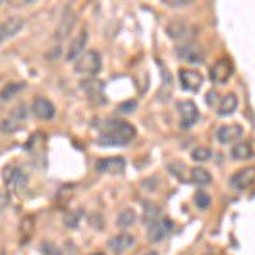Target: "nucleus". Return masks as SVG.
Listing matches in <instances>:
<instances>
[{"label":"nucleus","instance_id":"f257e3e1","mask_svg":"<svg viewBox=\"0 0 255 255\" xmlns=\"http://www.w3.org/2000/svg\"><path fill=\"white\" fill-rule=\"evenodd\" d=\"M177 56H179L180 60L187 61V63H201V61L204 60V51L203 48L199 46L197 43H191V41H187V43H182L179 44L175 49Z\"/></svg>","mask_w":255,"mask_h":255},{"label":"nucleus","instance_id":"f03ea898","mask_svg":"<svg viewBox=\"0 0 255 255\" xmlns=\"http://www.w3.org/2000/svg\"><path fill=\"white\" fill-rule=\"evenodd\" d=\"M177 111L180 116V128L182 129H189L196 125L197 118H199V111H197L196 104L192 101H180L177 102Z\"/></svg>","mask_w":255,"mask_h":255},{"label":"nucleus","instance_id":"7ed1b4c3","mask_svg":"<svg viewBox=\"0 0 255 255\" xmlns=\"http://www.w3.org/2000/svg\"><path fill=\"white\" fill-rule=\"evenodd\" d=\"M255 184V167H245L240 168L230 177V186L235 191H247Z\"/></svg>","mask_w":255,"mask_h":255},{"label":"nucleus","instance_id":"20e7f679","mask_svg":"<svg viewBox=\"0 0 255 255\" xmlns=\"http://www.w3.org/2000/svg\"><path fill=\"white\" fill-rule=\"evenodd\" d=\"M75 70L82 73H97L101 70V56L97 51H85L77 58Z\"/></svg>","mask_w":255,"mask_h":255},{"label":"nucleus","instance_id":"39448f33","mask_svg":"<svg viewBox=\"0 0 255 255\" xmlns=\"http://www.w3.org/2000/svg\"><path fill=\"white\" fill-rule=\"evenodd\" d=\"M172 230V221L168 218H158V220L151 221L148 225V232H146V237L150 242H162Z\"/></svg>","mask_w":255,"mask_h":255},{"label":"nucleus","instance_id":"423d86ee","mask_svg":"<svg viewBox=\"0 0 255 255\" xmlns=\"http://www.w3.org/2000/svg\"><path fill=\"white\" fill-rule=\"evenodd\" d=\"M125 158L121 157H109V158H101L96 162V170L101 174H111V175H118L121 172H125Z\"/></svg>","mask_w":255,"mask_h":255},{"label":"nucleus","instance_id":"0eeeda50","mask_svg":"<svg viewBox=\"0 0 255 255\" xmlns=\"http://www.w3.org/2000/svg\"><path fill=\"white\" fill-rule=\"evenodd\" d=\"M106 131H108V133L116 134V136L123 138V139H126V141H131V139L134 138V134H136V129H134L129 123L118 121V119H111V121H108V125H106Z\"/></svg>","mask_w":255,"mask_h":255},{"label":"nucleus","instance_id":"6e6552de","mask_svg":"<svg viewBox=\"0 0 255 255\" xmlns=\"http://www.w3.org/2000/svg\"><path fill=\"white\" fill-rule=\"evenodd\" d=\"M232 75H233V65L228 58H221L213 65L211 79L213 82H216V84H226Z\"/></svg>","mask_w":255,"mask_h":255},{"label":"nucleus","instance_id":"1a4fd4ad","mask_svg":"<svg viewBox=\"0 0 255 255\" xmlns=\"http://www.w3.org/2000/svg\"><path fill=\"white\" fill-rule=\"evenodd\" d=\"M167 34L175 41H186L187 43L196 34V31L182 20H174L167 26Z\"/></svg>","mask_w":255,"mask_h":255},{"label":"nucleus","instance_id":"9d476101","mask_svg":"<svg viewBox=\"0 0 255 255\" xmlns=\"http://www.w3.org/2000/svg\"><path fill=\"white\" fill-rule=\"evenodd\" d=\"M31 111H32V114H34L36 118L43 119V121L53 119V118H55V113H56L55 106H53L46 97H36L34 101H32Z\"/></svg>","mask_w":255,"mask_h":255},{"label":"nucleus","instance_id":"9b49d317","mask_svg":"<svg viewBox=\"0 0 255 255\" xmlns=\"http://www.w3.org/2000/svg\"><path fill=\"white\" fill-rule=\"evenodd\" d=\"M179 79L180 84H182V89L187 90V92H197L201 84H203V77L196 70H180Z\"/></svg>","mask_w":255,"mask_h":255},{"label":"nucleus","instance_id":"f8f14e48","mask_svg":"<svg viewBox=\"0 0 255 255\" xmlns=\"http://www.w3.org/2000/svg\"><path fill=\"white\" fill-rule=\"evenodd\" d=\"M5 182L9 189H14V191H20V189L26 187L27 184V175L20 170L19 167H9L5 170Z\"/></svg>","mask_w":255,"mask_h":255},{"label":"nucleus","instance_id":"ddd939ff","mask_svg":"<svg viewBox=\"0 0 255 255\" xmlns=\"http://www.w3.org/2000/svg\"><path fill=\"white\" fill-rule=\"evenodd\" d=\"M242 134H244V128L240 125H226L218 129L216 138L220 143L226 145V143H232V141H235V139L242 138Z\"/></svg>","mask_w":255,"mask_h":255},{"label":"nucleus","instance_id":"4468645a","mask_svg":"<svg viewBox=\"0 0 255 255\" xmlns=\"http://www.w3.org/2000/svg\"><path fill=\"white\" fill-rule=\"evenodd\" d=\"M24 27V22L17 17H10L0 22V44L5 43L10 36H15Z\"/></svg>","mask_w":255,"mask_h":255},{"label":"nucleus","instance_id":"2eb2a0df","mask_svg":"<svg viewBox=\"0 0 255 255\" xmlns=\"http://www.w3.org/2000/svg\"><path fill=\"white\" fill-rule=\"evenodd\" d=\"M133 245H134V237L129 235V233H119V235L111 238L109 244H108V247L114 254L126 252V250H129Z\"/></svg>","mask_w":255,"mask_h":255},{"label":"nucleus","instance_id":"dca6fc26","mask_svg":"<svg viewBox=\"0 0 255 255\" xmlns=\"http://www.w3.org/2000/svg\"><path fill=\"white\" fill-rule=\"evenodd\" d=\"M85 44H87V31H82L80 34L77 36L72 43H70V46L67 49V56H65V58H67L68 61H75L82 55Z\"/></svg>","mask_w":255,"mask_h":255},{"label":"nucleus","instance_id":"f3484780","mask_svg":"<svg viewBox=\"0 0 255 255\" xmlns=\"http://www.w3.org/2000/svg\"><path fill=\"white\" fill-rule=\"evenodd\" d=\"M238 108V99L235 94H226L221 99V104L218 108V116H232Z\"/></svg>","mask_w":255,"mask_h":255},{"label":"nucleus","instance_id":"a211bd4d","mask_svg":"<svg viewBox=\"0 0 255 255\" xmlns=\"http://www.w3.org/2000/svg\"><path fill=\"white\" fill-rule=\"evenodd\" d=\"M138 220V216H136V213L133 211V209H129V208H126V209H123L121 213L118 215L116 218V225L119 226V228H129V226H133L134 225V221Z\"/></svg>","mask_w":255,"mask_h":255},{"label":"nucleus","instance_id":"6ab92c4d","mask_svg":"<svg viewBox=\"0 0 255 255\" xmlns=\"http://www.w3.org/2000/svg\"><path fill=\"white\" fill-rule=\"evenodd\" d=\"M252 155H254L252 146H250V143H247V141L237 143V145L232 148V158L233 160H249Z\"/></svg>","mask_w":255,"mask_h":255},{"label":"nucleus","instance_id":"aec40b11","mask_svg":"<svg viewBox=\"0 0 255 255\" xmlns=\"http://www.w3.org/2000/svg\"><path fill=\"white\" fill-rule=\"evenodd\" d=\"M22 89H24L22 82H10V84H5L3 89L0 90V101H10V99L17 96Z\"/></svg>","mask_w":255,"mask_h":255},{"label":"nucleus","instance_id":"412c9836","mask_svg":"<svg viewBox=\"0 0 255 255\" xmlns=\"http://www.w3.org/2000/svg\"><path fill=\"white\" fill-rule=\"evenodd\" d=\"M191 177H192V182L197 184V186H208V184H211V180H213L211 174H209L206 168H203V167L192 168Z\"/></svg>","mask_w":255,"mask_h":255},{"label":"nucleus","instance_id":"4be33fe9","mask_svg":"<svg viewBox=\"0 0 255 255\" xmlns=\"http://www.w3.org/2000/svg\"><path fill=\"white\" fill-rule=\"evenodd\" d=\"M97 143L101 146H123V145H126V143H129V141H126V139L119 138V136H116V134H113V133L104 131V133L101 134V138L97 139Z\"/></svg>","mask_w":255,"mask_h":255},{"label":"nucleus","instance_id":"5701e85b","mask_svg":"<svg viewBox=\"0 0 255 255\" xmlns=\"http://www.w3.org/2000/svg\"><path fill=\"white\" fill-rule=\"evenodd\" d=\"M194 206L197 209H209V206H211V196L208 194L206 191H197L194 194Z\"/></svg>","mask_w":255,"mask_h":255},{"label":"nucleus","instance_id":"b1692460","mask_svg":"<svg viewBox=\"0 0 255 255\" xmlns=\"http://www.w3.org/2000/svg\"><path fill=\"white\" fill-rule=\"evenodd\" d=\"M143 216H145V220L146 221H155V220H158L160 218V209H158V206H155L153 203H145L143 204Z\"/></svg>","mask_w":255,"mask_h":255},{"label":"nucleus","instance_id":"393cba45","mask_svg":"<svg viewBox=\"0 0 255 255\" xmlns=\"http://www.w3.org/2000/svg\"><path fill=\"white\" fill-rule=\"evenodd\" d=\"M191 157L194 162H206V160L211 158V151H209V148L199 146V148H196V150H192Z\"/></svg>","mask_w":255,"mask_h":255},{"label":"nucleus","instance_id":"a878e982","mask_svg":"<svg viewBox=\"0 0 255 255\" xmlns=\"http://www.w3.org/2000/svg\"><path fill=\"white\" fill-rule=\"evenodd\" d=\"M136 102L134 101H128V102H123L121 106L118 108V111L119 113H125V114H129V113H133L134 109H136Z\"/></svg>","mask_w":255,"mask_h":255},{"label":"nucleus","instance_id":"bb28decb","mask_svg":"<svg viewBox=\"0 0 255 255\" xmlns=\"http://www.w3.org/2000/svg\"><path fill=\"white\" fill-rule=\"evenodd\" d=\"M167 5H170V7H184V5H189V0H179V2H172V0H167Z\"/></svg>","mask_w":255,"mask_h":255},{"label":"nucleus","instance_id":"cd10ccee","mask_svg":"<svg viewBox=\"0 0 255 255\" xmlns=\"http://www.w3.org/2000/svg\"><path fill=\"white\" fill-rule=\"evenodd\" d=\"M145 255H158L157 252H155V250H150V252H146Z\"/></svg>","mask_w":255,"mask_h":255},{"label":"nucleus","instance_id":"c85d7f7f","mask_svg":"<svg viewBox=\"0 0 255 255\" xmlns=\"http://www.w3.org/2000/svg\"><path fill=\"white\" fill-rule=\"evenodd\" d=\"M92 255H104V254H102V252H97V254H92Z\"/></svg>","mask_w":255,"mask_h":255}]
</instances>
